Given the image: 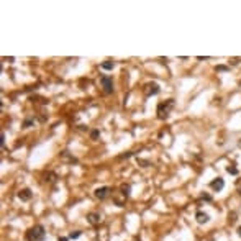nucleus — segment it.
Returning <instances> with one entry per match:
<instances>
[{
	"label": "nucleus",
	"mask_w": 241,
	"mask_h": 241,
	"mask_svg": "<svg viewBox=\"0 0 241 241\" xmlns=\"http://www.w3.org/2000/svg\"><path fill=\"white\" fill-rule=\"evenodd\" d=\"M99 136H100V131L99 130H92L90 131V138H92V140H97Z\"/></svg>",
	"instance_id": "14"
},
{
	"label": "nucleus",
	"mask_w": 241,
	"mask_h": 241,
	"mask_svg": "<svg viewBox=\"0 0 241 241\" xmlns=\"http://www.w3.org/2000/svg\"><path fill=\"white\" fill-rule=\"evenodd\" d=\"M33 123H34V120H33V118H26L25 122H23V128H30Z\"/></svg>",
	"instance_id": "13"
},
{
	"label": "nucleus",
	"mask_w": 241,
	"mask_h": 241,
	"mask_svg": "<svg viewBox=\"0 0 241 241\" xmlns=\"http://www.w3.org/2000/svg\"><path fill=\"white\" fill-rule=\"evenodd\" d=\"M57 241H69V238H66V236H59V238H57Z\"/></svg>",
	"instance_id": "21"
},
{
	"label": "nucleus",
	"mask_w": 241,
	"mask_h": 241,
	"mask_svg": "<svg viewBox=\"0 0 241 241\" xmlns=\"http://www.w3.org/2000/svg\"><path fill=\"white\" fill-rule=\"evenodd\" d=\"M100 84H102L103 92H105V94H112V92H113V82H112V79L108 77V76H103L100 79Z\"/></svg>",
	"instance_id": "3"
},
{
	"label": "nucleus",
	"mask_w": 241,
	"mask_h": 241,
	"mask_svg": "<svg viewBox=\"0 0 241 241\" xmlns=\"http://www.w3.org/2000/svg\"><path fill=\"white\" fill-rule=\"evenodd\" d=\"M239 195H241V187H239Z\"/></svg>",
	"instance_id": "24"
},
{
	"label": "nucleus",
	"mask_w": 241,
	"mask_h": 241,
	"mask_svg": "<svg viewBox=\"0 0 241 241\" xmlns=\"http://www.w3.org/2000/svg\"><path fill=\"white\" fill-rule=\"evenodd\" d=\"M108 194H110V187H99V189H95V197L99 200L107 199Z\"/></svg>",
	"instance_id": "4"
},
{
	"label": "nucleus",
	"mask_w": 241,
	"mask_h": 241,
	"mask_svg": "<svg viewBox=\"0 0 241 241\" xmlns=\"http://www.w3.org/2000/svg\"><path fill=\"white\" fill-rule=\"evenodd\" d=\"M202 200H207V202H210V200H212V197H210L208 194H203V195H202Z\"/></svg>",
	"instance_id": "19"
},
{
	"label": "nucleus",
	"mask_w": 241,
	"mask_h": 241,
	"mask_svg": "<svg viewBox=\"0 0 241 241\" xmlns=\"http://www.w3.org/2000/svg\"><path fill=\"white\" fill-rule=\"evenodd\" d=\"M87 220H89L90 225H99V223L102 221V216H100V213L90 212V213H87Z\"/></svg>",
	"instance_id": "6"
},
{
	"label": "nucleus",
	"mask_w": 241,
	"mask_h": 241,
	"mask_svg": "<svg viewBox=\"0 0 241 241\" xmlns=\"http://www.w3.org/2000/svg\"><path fill=\"white\" fill-rule=\"evenodd\" d=\"M31 195H33V192L30 190V189H21V190L18 192V199H20V200H25V202H26V200L31 199Z\"/></svg>",
	"instance_id": "9"
},
{
	"label": "nucleus",
	"mask_w": 241,
	"mask_h": 241,
	"mask_svg": "<svg viewBox=\"0 0 241 241\" xmlns=\"http://www.w3.org/2000/svg\"><path fill=\"white\" fill-rule=\"evenodd\" d=\"M135 153H125V154H122V156H120V159H128L130 156H133Z\"/></svg>",
	"instance_id": "18"
},
{
	"label": "nucleus",
	"mask_w": 241,
	"mask_h": 241,
	"mask_svg": "<svg viewBox=\"0 0 241 241\" xmlns=\"http://www.w3.org/2000/svg\"><path fill=\"white\" fill-rule=\"evenodd\" d=\"M26 238H28V241H43V239L46 238L44 226H43V225H34L33 228L28 230Z\"/></svg>",
	"instance_id": "1"
},
{
	"label": "nucleus",
	"mask_w": 241,
	"mask_h": 241,
	"mask_svg": "<svg viewBox=\"0 0 241 241\" xmlns=\"http://www.w3.org/2000/svg\"><path fill=\"white\" fill-rule=\"evenodd\" d=\"M56 179H57V176L54 174V172H46L44 174V182L53 184V182H56Z\"/></svg>",
	"instance_id": "11"
},
{
	"label": "nucleus",
	"mask_w": 241,
	"mask_h": 241,
	"mask_svg": "<svg viewBox=\"0 0 241 241\" xmlns=\"http://www.w3.org/2000/svg\"><path fill=\"white\" fill-rule=\"evenodd\" d=\"M195 220H197V223H200V225H203V223H208L210 216H208V213H205V212H197Z\"/></svg>",
	"instance_id": "8"
},
{
	"label": "nucleus",
	"mask_w": 241,
	"mask_h": 241,
	"mask_svg": "<svg viewBox=\"0 0 241 241\" xmlns=\"http://www.w3.org/2000/svg\"><path fill=\"white\" fill-rule=\"evenodd\" d=\"M216 69H218V71H226V67H225V66H218Z\"/></svg>",
	"instance_id": "22"
},
{
	"label": "nucleus",
	"mask_w": 241,
	"mask_h": 241,
	"mask_svg": "<svg viewBox=\"0 0 241 241\" xmlns=\"http://www.w3.org/2000/svg\"><path fill=\"white\" fill-rule=\"evenodd\" d=\"M172 108H174V100H172V99L159 103V105H158V118L159 120H166L169 117V113L172 112Z\"/></svg>",
	"instance_id": "2"
},
{
	"label": "nucleus",
	"mask_w": 241,
	"mask_h": 241,
	"mask_svg": "<svg viewBox=\"0 0 241 241\" xmlns=\"http://www.w3.org/2000/svg\"><path fill=\"white\" fill-rule=\"evenodd\" d=\"M226 171L230 172V174H233V176H236V174H238V169H236V167H233V166H228Z\"/></svg>",
	"instance_id": "17"
},
{
	"label": "nucleus",
	"mask_w": 241,
	"mask_h": 241,
	"mask_svg": "<svg viewBox=\"0 0 241 241\" xmlns=\"http://www.w3.org/2000/svg\"><path fill=\"white\" fill-rule=\"evenodd\" d=\"M61 156H62V159H64V161H67V163H74V164H77V159L76 158H74V156H69V151H62V154H61Z\"/></svg>",
	"instance_id": "10"
},
{
	"label": "nucleus",
	"mask_w": 241,
	"mask_h": 241,
	"mask_svg": "<svg viewBox=\"0 0 241 241\" xmlns=\"http://www.w3.org/2000/svg\"><path fill=\"white\" fill-rule=\"evenodd\" d=\"M113 67H115V62H113V61H105V62H102V69H105V71H112Z\"/></svg>",
	"instance_id": "12"
},
{
	"label": "nucleus",
	"mask_w": 241,
	"mask_h": 241,
	"mask_svg": "<svg viewBox=\"0 0 241 241\" xmlns=\"http://www.w3.org/2000/svg\"><path fill=\"white\" fill-rule=\"evenodd\" d=\"M80 234H82V231H72L71 234H69V238H71V239H77Z\"/></svg>",
	"instance_id": "16"
},
{
	"label": "nucleus",
	"mask_w": 241,
	"mask_h": 241,
	"mask_svg": "<svg viewBox=\"0 0 241 241\" xmlns=\"http://www.w3.org/2000/svg\"><path fill=\"white\" fill-rule=\"evenodd\" d=\"M0 145H2V148H5V133H2V136H0Z\"/></svg>",
	"instance_id": "20"
},
{
	"label": "nucleus",
	"mask_w": 241,
	"mask_h": 241,
	"mask_svg": "<svg viewBox=\"0 0 241 241\" xmlns=\"http://www.w3.org/2000/svg\"><path fill=\"white\" fill-rule=\"evenodd\" d=\"M120 190L123 192V195H126V197H128V194H130V185H128V184H126V185H122V189H120Z\"/></svg>",
	"instance_id": "15"
},
{
	"label": "nucleus",
	"mask_w": 241,
	"mask_h": 241,
	"mask_svg": "<svg viewBox=\"0 0 241 241\" xmlns=\"http://www.w3.org/2000/svg\"><path fill=\"white\" fill-rule=\"evenodd\" d=\"M145 90H146V95H148V97L156 95L158 92H159V85H158V84H154V82H153V84H148Z\"/></svg>",
	"instance_id": "7"
},
{
	"label": "nucleus",
	"mask_w": 241,
	"mask_h": 241,
	"mask_svg": "<svg viewBox=\"0 0 241 241\" xmlns=\"http://www.w3.org/2000/svg\"><path fill=\"white\" fill-rule=\"evenodd\" d=\"M210 187L213 189V190L220 192V190H223V187H225V181H223L221 177H216L215 181H212V182H210Z\"/></svg>",
	"instance_id": "5"
},
{
	"label": "nucleus",
	"mask_w": 241,
	"mask_h": 241,
	"mask_svg": "<svg viewBox=\"0 0 241 241\" xmlns=\"http://www.w3.org/2000/svg\"><path fill=\"white\" fill-rule=\"evenodd\" d=\"M238 234H239V236H241V226L238 228Z\"/></svg>",
	"instance_id": "23"
}]
</instances>
